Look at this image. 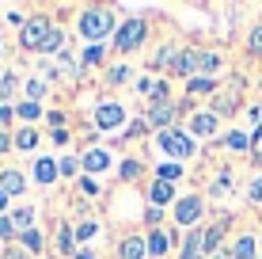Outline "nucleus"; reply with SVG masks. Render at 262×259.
<instances>
[{
	"instance_id": "7ed1b4c3",
	"label": "nucleus",
	"mask_w": 262,
	"mask_h": 259,
	"mask_svg": "<svg viewBox=\"0 0 262 259\" xmlns=\"http://www.w3.org/2000/svg\"><path fill=\"white\" fill-rule=\"evenodd\" d=\"M152 145L160 149L167 160H179V164H186L194 153H198V141L186 133V126H171V130H160V133H152Z\"/></svg>"
},
{
	"instance_id": "2f4dec72",
	"label": "nucleus",
	"mask_w": 262,
	"mask_h": 259,
	"mask_svg": "<svg viewBox=\"0 0 262 259\" xmlns=\"http://www.w3.org/2000/svg\"><path fill=\"white\" fill-rule=\"evenodd\" d=\"M148 133V126H144V118H133L129 126H125L122 133H114V141L111 145H129V141H137V137H144Z\"/></svg>"
},
{
	"instance_id": "f3484780",
	"label": "nucleus",
	"mask_w": 262,
	"mask_h": 259,
	"mask_svg": "<svg viewBox=\"0 0 262 259\" xmlns=\"http://www.w3.org/2000/svg\"><path fill=\"white\" fill-rule=\"evenodd\" d=\"M239 88H243V84H232L228 92H216V95H213V107H209V111L216 114V118L236 114V107H239Z\"/></svg>"
},
{
	"instance_id": "ddd939ff",
	"label": "nucleus",
	"mask_w": 262,
	"mask_h": 259,
	"mask_svg": "<svg viewBox=\"0 0 262 259\" xmlns=\"http://www.w3.org/2000/svg\"><path fill=\"white\" fill-rule=\"evenodd\" d=\"M61 180V175H57V156H38V160H34V164H31V183H38V187H53V183H57Z\"/></svg>"
},
{
	"instance_id": "e433bc0d",
	"label": "nucleus",
	"mask_w": 262,
	"mask_h": 259,
	"mask_svg": "<svg viewBox=\"0 0 262 259\" xmlns=\"http://www.w3.org/2000/svg\"><path fill=\"white\" fill-rule=\"evenodd\" d=\"M247 53H251V57H262V23L251 27V34H247Z\"/></svg>"
},
{
	"instance_id": "de8ad7c7",
	"label": "nucleus",
	"mask_w": 262,
	"mask_h": 259,
	"mask_svg": "<svg viewBox=\"0 0 262 259\" xmlns=\"http://www.w3.org/2000/svg\"><path fill=\"white\" fill-rule=\"evenodd\" d=\"M4 213H12V198H8V194L0 191V217H4Z\"/></svg>"
},
{
	"instance_id": "1a4fd4ad",
	"label": "nucleus",
	"mask_w": 262,
	"mask_h": 259,
	"mask_svg": "<svg viewBox=\"0 0 262 259\" xmlns=\"http://www.w3.org/2000/svg\"><path fill=\"white\" fill-rule=\"evenodd\" d=\"M27 187H31V172H23V168H0V191L8 194V198H23Z\"/></svg>"
},
{
	"instance_id": "423d86ee",
	"label": "nucleus",
	"mask_w": 262,
	"mask_h": 259,
	"mask_svg": "<svg viewBox=\"0 0 262 259\" xmlns=\"http://www.w3.org/2000/svg\"><path fill=\"white\" fill-rule=\"evenodd\" d=\"M202 217H205V198H202V194H179L175 206H171L175 229H198Z\"/></svg>"
},
{
	"instance_id": "a211bd4d",
	"label": "nucleus",
	"mask_w": 262,
	"mask_h": 259,
	"mask_svg": "<svg viewBox=\"0 0 262 259\" xmlns=\"http://www.w3.org/2000/svg\"><path fill=\"white\" fill-rule=\"evenodd\" d=\"M53 248H57L61 259H72V255H76V233H72L69 221H61V225H57V233H53Z\"/></svg>"
},
{
	"instance_id": "473e14b6",
	"label": "nucleus",
	"mask_w": 262,
	"mask_h": 259,
	"mask_svg": "<svg viewBox=\"0 0 262 259\" xmlns=\"http://www.w3.org/2000/svg\"><path fill=\"white\" fill-rule=\"evenodd\" d=\"M224 149H228V153H247V149H251V133L228 130V133H224Z\"/></svg>"
},
{
	"instance_id": "2eb2a0df",
	"label": "nucleus",
	"mask_w": 262,
	"mask_h": 259,
	"mask_svg": "<svg viewBox=\"0 0 262 259\" xmlns=\"http://www.w3.org/2000/svg\"><path fill=\"white\" fill-rule=\"evenodd\" d=\"M118 259H148V244H144V233H125L118 240Z\"/></svg>"
},
{
	"instance_id": "c9c22d12",
	"label": "nucleus",
	"mask_w": 262,
	"mask_h": 259,
	"mask_svg": "<svg viewBox=\"0 0 262 259\" xmlns=\"http://www.w3.org/2000/svg\"><path fill=\"white\" fill-rule=\"evenodd\" d=\"M15 240H19V233H15L12 217L4 213V217H0V248H4V244H15Z\"/></svg>"
},
{
	"instance_id": "7c9ffc66",
	"label": "nucleus",
	"mask_w": 262,
	"mask_h": 259,
	"mask_svg": "<svg viewBox=\"0 0 262 259\" xmlns=\"http://www.w3.org/2000/svg\"><path fill=\"white\" fill-rule=\"evenodd\" d=\"M38 53H46V57H61V53H69V50H65V27H61V23L50 31V38L42 42Z\"/></svg>"
},
{
	"instance_id": "37998d69",
	"label": "nucleus",
	"mask_w": 262,
	"mask_h": 259,
	"mask_svg": "<svg viewBox=\"0 0 262 259\" xmlns=\"http://www.w3.org/2000/svg\"><path fill=\"white\" fill-rule=\"evenodd\" d=\"M247 198L255 202V206H262V175H255V180H251V187H247Z\"/></svg>"
},
{
	"instance_id": "f8f14e48",
	"label": "nucleus",
	"mask_w": 262,
	"mask_h": 259,
	"mask_svg": "<svg viewBox=\"0 0 262 259\" xmlns=\"http://www.w3.org/2000/svg\"><path fill=\"white\" fill-rule=\"evenodd\" d=\"M137 95L144 103H160V99H171V88L164 76H141L137 80Z\"/></svg>"
},
{
	"instance_id": "dca6fc26",
	"label": "nucleus",
	"mask_w": 262,
	"mask_h": 259,
	"mask_svg": "<svg viewBox=\"0 0 262 259\" xmlns=\"http://www.w3.org/2000/svg\"><path fill=\"white\" fill-rule=\"evenodd\" d=\"M144 244H148V259H167L171 229H148V233H144Z\"/></svg>"
},
{
	"instance_id": "58836bf2",
	"label": "nucleus",
	"mask_w": 262,
	"mask_h": 259,
	"mask_svg": "<svg viewBox=\"0 0 262 259\" xmlns=\"http://www.w3.org/2000/svg\"><path fill=\"white\" fill-rule=\"evenodd\" d=\"M144 225L148 229H164V210L160 206H144Z\"/></svg>"
},
{
	"instance_id": "864d4df0",
	"label": "nucleus",
	"mask_w": 262,
	"mask_h": 259,
	"mask_svg": "<svg viewBox=\"0 0 262 259\" xmlns=\"http://www.w3.org/2000/svg\"><path fill=\"white\" fill-rule=\"evenodd\" d=\"M255 259H262V255H255Z\"/></svg>"
},
{
	"instance_id": "393cba45",
	"label": "nucleus",
	"mask_w": 262,
	"mask_h": 259,
	"mask_svg": "<svg viewBox=\"0 0 262 259\" xmlns=\"http://www.w3.org/2000/svg\"><path fill=\"white\" fill-rule=\"evenodd\" d=\"M19 244L27 248V255H31V259H42V252H46V233L34 225V229H27V233L19 236Z\"/></svg>"
},
{
	"instance_id": "f257e3e1",
	"label": "nucleus",
	"mask_w": 262,
	"mask_h": 259,
	"mask_svg": "<svg viewBox=\"0 0 262 259\" xmlns=\"http://www.w3.org/2000/svg\"><path fill=\"white\" fill-rule=\"evenodd\" d=\"M76 31H80V38H84L88 46H103V38H114L118 19H114L111 8L92 4V8H84V12L76 15Z\"/></svg>"
},
{
	"instance_id": "4468645a",
	"label": "nucleus",
	"mask_w": 262,
	"mask_h": 259,
	"mask_svg": "<svg viewBox=\"0 0 262 259\" xmlns=\"http://www.w3.org/2000/svg\"><path fill=\"white\" fill-rule=\"evenodd\" d=\"M224 233H228V221H213V225H202V248H205V259L216 255V252H224Z\"/></svg>"
},
{
	"instance_id": "bb28decb",
	"label": "nucleus",
	"mask_w": 262,
	"mask_h": 259,
	"mask_svg": "<svg viewBox=\"0 0 262 259\" xmlns=\"http://www.w3.org/2000/svg\"><path fill=\"white\" fill-rule=\"evenodd\" d=\"M255 252H258L255 233H239V236H236V244L228 248V255H232V259H255Z\"/></svg>"
},
{
	"instance_id": "c03bdc74",
	"label": "nucleus",
	"mask_w": 262,
	"mask_h": 259,
	"mask_svg": "<svg viewBox=\"0 0 262 259\" xmlns=\"http://www.w3.org/2000/svg\"><path fill=\"white\" fill-rule=\"evenodd\" d=\"M8 153H15V137H12V130H0V156H8Z\"/></svg>"
},
{
	"instance_id": "5701e85b",
	"label": "nucleus",
	"mask_w": 262,
	"mask_h": 259,
	"mask_svg": "<svg viewBox=\"0 0 262 259\" xmlns=\"http://www.w3.org/2000/svg\"><path fill=\"white\" fill-rule=\"evenodd\" d=\"M144 172H148V164L137 160V156H122V160H118V180H122V183H137Z\"/></svg>"
},
{
	"instance_id": "9b49d317",
	"label": "nucleus",
	"mask_w": 262,
	"mask_h": 259,
	"mask_svg": "<svg viewBox=\"0 0 262 259\" xmlns=\"http://www.w3.org/2000/svg\"><path fill=\"white\" fill-rule=\"evenodd\" d=\"M216 130H221V118H216L213 111H190V118H186V133H190L194 141L213 137Z\"/></svg>"
},
{
	"instance_id": "72a5a7b5",
	"label": "nucleus",
	"mask_w": 262,
	"mask_h": 259,
	"mask_svg": "<svg viewBox=\"0 0 262 259\" xmlns=\"http://www.w3.org/2000/svg\"><path fill=\"white\" fill-rule=\"evenodd\" d=\"M103 61H106V46H84L80 50V69H84V73L92 65H103Z\"/></svg>"
},
{
	"instance_id": "6ab92c4d",
	"label": "nucleus",
	"mask_w": 262,
	"mask_h": 259,
	"mask_svg": "<svg viewBox=\"0 0 262 259\" xmlns=\"http://www.w3.org/2000/svg\"><path fill=\"white\" fill-rule=\"evenodd\" d=\"M12 137H15V153H34V149L42 145L38 126H15V130H12Z\"/></svg>"
},
{
	"instance_id": "f704fd0d",
	"label": "nucleus",
	"mask_w": 262,
	"mask_h": 259,
	"mask_svg": "<svg viewBox=\"0 0 262 259\" xmlns=\"http://www.w3.org/2000/svg\"><path fill=\"white\" fill-rule=\"evenodd\" d=\"M19 92V76L15 73H0V103H12Z\"/></svg>"
},
{
	"instance_id": "603ef678",
	"label": "nucleus",
	"mask_w": 262,
	"mask_h": 259,
	"mask_svg": "<svg viewBox=\"0 0 262 259\" xmlns=\"http://www.w3.org/2000/svg\"><path fill=\"white\" fill-rule=\"evenodd\" d=\"M258 88H262V80H258Z\"/></svg>"
},
{
	"instance_id": "20e7f679",
	"label": "nucleus",
	"mask_w": 262,
	"mask_h": 259,
	"mask_svg": "<svg viewBox=\"0 0 262 259\" xmlns=\"http://www.w3.org/2000/svg\"><path fill=\"white\" fill-rule=\"evenodd\" d=\"M92 126L95 133H122L129 126V107L122 99H99L92 111Z\"/></svg>"
},
{
	"instance_id": "4c0bfd02",
	"label": "nucleus",
	"mask_w": 262,
	"mask_h": 259,
	"mask_svg": "<svg viewBox=\"0 0 262 259\" xmlns=\"http://www.w3.org/2000/svg\"><path fill=\"white\" fill-rule=\"evenodd\" d=\"M76 187H80V194H88V198H99V194H103L99 180H92V175H80V180H76Z\"/></svg>"
},
{
	"instance_id": "3c124183",
	"label": "nucleus",
	"mask_w": 262,
	"mask_h": 259,
	"mask_svg": "<svg viewBox=\"0 0 262 259\" xmlns=\"http://www.w3.org/2000/svg\"><path fill=\"white\" fill-rule=\"evenodd\" d=\"M0 53H4V38H0Z\"/></svg>"
},
{
	"instance_id": "0eeeda50",
	"label": "nucleus",
	"mask_w": 262,
	"mask_h": 259,
	"mask_svg": "<svg viewBox=\"0 0 262 259\" xmlns=\"http://www.w3.org/2000/svg\"><path fill=\"white\" fill-rule=\"evenodd\" d=\"M144 126H148L152 133H160V130H171V126H179V103L175 99H160V103H144Z\"/></svg>"
},
{
	"instance_id": "c85d7f7f",
	"label": "nucleus",
	"mask_w": 262,
	"mask_h": 259,
	"mask_svg": "<svg viewBox=\"0 0 262 259\" xmlns=\"http://www.w3.org/2000/svg\"><path fill=\"white\" fill-rule=\"evenodd\" d=\"M72 233H76V248H88L99 236V221L95 217H80L76 225H72Z\"/></svg>"
},
{
	"instance_id": "49530a36",
	"label": "nucleus",
	"mask_w": 262,
	"mask_h": 259,
	"mask_svg": "<svg viewBox=\"0 0 262 259\" xmlns=\"http://www.w3.org/2000/svg\"><path fill=\"white\" fill-rule=\"evenodd\" d=\"M228 187H232V175H228V172H221V175H216V183L209 187V194H224Z\"/></svg>"
},
{
	"instance_id": "f03ea898",
	"label": "nucleus",
	"mask_w": 262,
	"mask_h": 259,
	"mask_svg": "<svg viewBox=\"0 0 262 259\" xmlns=\"http://www.w3.org/2000/svg\"><path fill=\"white\" fill-rule=\"evenodd\" d=\"M148 34H152L148 15H125V19H118V31H114V50L122 57L125 53H137V50H144Z\"/></svg>"
},
{
	"instance_id": "4be33fe9",
	"label": "nucleus",
	"mask_w": 262,
	"mask_h": 259,
	"mask_svg": "<svg viewBox=\"0 0 262 259\" xmlns=\"http://www.w3.org/2000/svg\"><path fill=\"white\" fill-rule=\"evenodd\" d=\"M38 118H46L42 103H31V99H19V103H15V122H19V126H38Z\"/></svg>"
},
{
	"instance_id": "6e6552de",
	"label": "nucleus",
	"mask_w": 262,
	"mask_h": 259,
	"mask_svg": "<svg viewBox=\"0 0 262 259\" xmlns=\"http://www.w3.org/2000/svg\"><path fill=\"white\" fill-rule=\"evenodd\" d=\"M80 164H84V175H92V180H99L103 172H114V156H111V149H103V145L84 149V153H80Z\"/></svg>"
},
{
	"instance_id": "39448f33",
	"label": "nucleus",
	"mask_w": 262,
	"mask_h": 259,
	"mask_svg": "<svg viewBox=\"0 0 262 259\" xmlns=\"http://www.w3.org/2000/svg\"><path fill=\"white\" fill-rule=\"evenodd\" d=\"M53 27H57V23H53L50 15H42V12L27 15V23L19 27V50H23V53H38V50H42V42L50 38Z\"/></svg>"
},
{
	"instance_id": "cd10ccee",
	"label": "nucleus",
	"mask_w": 262,
	"mask_h": 259,
	"mask_svg": "<svg viewBox=\"0 0 262 259\" xmlns=\"http://www.w3.org/2000/svg\"><path fill=\"white\" fill-rule=\"evenodd\" d=\"M202 95H216L213 76H190L186 80V99H202Z\"/></svg>"
},
{
	"instance_id": "8fccbe9b",
	"label": "nucleus",
	"mask_w": 262,
	"mask_h": 259,
	"mask_svg": "<svg viewBox=\"0 0 262 259\" xmlns=\"http://www.w3.org/2000/svg\"><path fill=\"white\" fill-rule=\"evenodd\" d=\"M209 259H232L228 252H216V255H209Z\"/></svg>"
},
{
	"instance_id": "a878e982",
	"label": "nucleus",
	"mask_w": 262,
	"mask_h": 259,
	"mask_svg": "<svg viewBox=\"0 0 262 259\" xmlns=\"http://www.w3.org/2000/svg\"><path fill=\"white\" fill-rule=\"evenodd\" d=\"M50 80L46 76H27L23 80V99H31V103H42V99H46V92H50Z\"/></svg>"
},
{
	"instance_id": "a18cd8bd",
	"label": "nucleus",
	"mask_w": 262,
	"mask_h": 259,
	"mask_svg": "<svg viewBox=\"0 0 262 259\" xmlns=\"http://www.w3.org/2000/svg\"><path fill=\"white\" fill-rule=\"evenodd\" d=\"M50 141H53V145H57V149H65L69 141H72V133H69V126H65V130H50Z\"/></svg>"
},
{
	"instance_id": "412c9836",
	"label": "nucleus",
	"mask_w": 262,
	"mask_h": 259,
	"mask_svg": "<svg viewBox=\"0 0 262 259\" xmlns=\"http://www.w3.org/2000/svg\"><path fill=\"white\" fill-rule=\"evenodd\" d=\"M186 175V164H179V160H160L156 168H152V180H164V183H175Z\"/></svg>"
},
{
	"instance_id": "b1692460",
	"label": "nucleus",
	"mask_w": 262,
	"mask_h": 259,
	"mask_svg": "<svg viewBox=\"0 0 262 259\" xmlns=\"http://www.w3.org/2000/svg\"><path fill=\"white\" fill-rule=\"evenodd\" d=\"M57 175H61V180H72V183H76L80 175H84L80 153H61V156H57Z\"/></svg>"
},
{
	"instance_id": "a19ab883",
	"label": "nucleus",
	"mask_w": 262,
	"mask_h": 259,
	"mask_svg": "<svg viewBox=\"0 0 262 259\" xmlns=\"http://www.w3.org/2000/svg\"><path fill=\"white\" fill-rule=\"evenodd\" d=\"M46 122H50V130H65L69 126V114L65 111H46Z\"/></svg>"
},
{
	"instance_id": "5fc2aeb1",
	"label": "nucleus",
	"mask_w": 262,
	"mask_h": 259,
	"mask_svg": "<svg viewBox=\"0 0 262 259\" xmlns=\"http://www.w3.org/2000/svg\"><path fill=\"white\" fill-rule=\"evenodd\" d=\"M42 259H46V255H42Z\"/></svg>"
},
{
	"instance_id": "c756f323",
	"label": "nucleus",
	"mask_w": 262,
	"mask_h": 259,
	"mask_svg": "<svg viewBox=\"0 0 262 259\" xmlns=\"http://www.w3.org/2000/svg\"><path fill=\"white\" fill-rule=\"evenodd\" d=\"M129 80H133V69L125 65V61L106 65V73H103V84H106V88H122V84H129Z\"/></svg>"
},
{
	"instance_id": "79ce46f5",
	"label": "nucleus",
	"mask_w": 262,
	"mask_h": 259,
	"mask_svg": "<svg viewBox=\"0 0 262 259\" xmlns=\"http://www.w3.org/2000/svg\"><path fill=\"white\" fill-rule=\"evenodd\" d=\"M15 122V103H0V130H8Z\"/></svg>"
},
{
	"instance_id": "09e8293b",
	"label": "nucleus",
	"mask_w": 262,
	"mask_h": 259,
	"mask_svg": "<svg viewBox=\"0 0 262 259\" xmlns=\"http://www.w3.org/2000/svg\"><path fill=\"white\" fill-rule=\"evenodd\" d=\"M72 259H99V255L92 252V248H76V255H72Z\"/></svg>"
},
{
	"instance_id": "ea45409f",
	"label": "nucleus",
	"mask_w": 262,
	"mask_h": 259,
	"mask_svg": "<svg viewBox=\"0 0 262 259\" xmlns=\"http://www.w3.org/2000/svg\"><path fill=\"white\" fill-rule=\"evenodd\" d=\"M0 259H31V255H27V248L15 240V244H4V248H0Z\"/></svg>"
},
{
	"instance_id": "aec40b11",
	"label": "nucleus",
	"mask_w": 262,
	"mask_h": 259,
	"mask_svg": "<svg viewBox=\"0 0 262 259\" xmlns=\"http://www.w3.org/2000/svg\"><path fill=\"white\" fill-rule=\"evenodd\" d=\"M8 217H12V225H15V233H27V229H34V221H38V210L31 206V202H23V206H12V213H8Z\"/></svg>"
},
{
	"instance_id": "9d476101",
	"label": "nucleus",
	"mask_w": 262,
	"mask_h": 259,
	"mask_svg": "<svg viewBox=\"0 0 262 259\" xmlns=\"http://www.w3.org/2000/svg\"><path fill=\"white\" fill-rule=\"evenodd\" d=\"M179 198V187L175 183H164V180H148V187H144V202L148 206H160V210H171Z\"/></svg>"
}]
</instances>
